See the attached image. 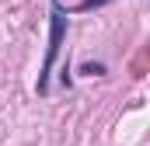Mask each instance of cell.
Here are the masks:
<instances>
[{
	"mask_svg": "<svg viewBox=\"0 0 150 146\" xmlns=\"http://www.w3.org/2000/svg\"><path fill=\"white\" fill-rule=\"evenodd\" d=\"M63 35H67V11H63V0H52V14H49V45H45V63L38 70V94L49 91V73H52V63L59 56V45H63Z\"/></svg>",
	"mask_w": 150,
	"mask_h": 146,
	"instance_id": "6da1fadb",
	"label": "cell"
},
{
	"mask_svg": "<svg viewBox=\"0 0 150 146\" xmlns=\"http://www.w3.org/2000/svg\"><path fill=\"white\" fill-rule=\"evenodd\" d=\"M101 4H108V0H84L80 11H94V7H101Z\"/></svg>",
	"mask_w": 150,
	"mask_h": 146,
	"instance_id": "7a4b0ae2",
	"label": "cell"
}]
</instances>
